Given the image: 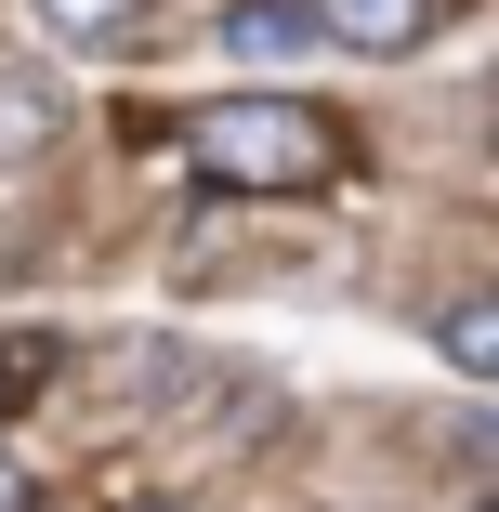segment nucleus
<instances>
[{"instance_id": "7ed1b4c3", "label": "nucleus", "mask_w": 499, "mask_h": 512, "mask_svg": "<svg viewBox=\"0 0 499 512\" xmlns=\"http://www.w3.org/2000/svg\"><path fill=\"white\" fill-rule=\"evenodd\" d=\"M303 40H316L303 0H237V14H224V53H237V66H289Z\"/></svg>"}, {"instance_id": "f257e3e1", "label": "nucleus", "mask_w": 499, "mask_h": 512, "mask_svg": "<svg viewBox=\"0 0 499 512\" xmlns=\"http://www.w3.org/2000/svg\"><path fill=\"white\" fill-rule=\"evenodd\" d=\"M184 158H197V184H224V197H316L342 171V132L316 106H289V92H224V106L184 119Z\"/></svg>"}, {"instance_id": "1a4fd4ad", "label": "nucleus", "mask_w": 499, "mask_h": 512, "mask_svg": "<svg viewBox=\"0 0 499 512\" xmlns=\"http://www.w3.org/2000/svg\"><path fill=\"white\" fill-rule=\"evenodd\" d=\"M119 512H184V499H119Z\"/></svg>"}, {"instance_id": "6e6552de", "label": "nucleus", "mask_w": 499, "mask_h": 512, "mask_svg": "<svg viewBox=\"0 0 499 512\" xmlns=\"http://www.w3.org/2000/svg\"><path fill=\"white\" fill-rule=\"evenodd\" d=\"M0 512H27V473H14V460H0Z\"/></svg>"}, {"instance_id": "20e7f679", "label": "nucleus", "mask_w": 499, "mask_h": 512, "mask_svg": "<svg viewBox=\"0 0 499 512\" xmlns=\"http://www.w3.org/2000/svg\"><path fill=\"white\" fill-rule=\"evenodd\" d=\"M434 342H447V368H460V381H499V302H486V289H460L447 316H434Z\"/></svg>"}, {"instance_id": "39448f33", "label": "nucleus", "mask_w": 499, "mask_h": 512, "mask_svg": "<svg viewBox=\"0 0 499 512\" xmlns=\"http://www.w3.org/2000/svg\"><path fill=\"white\" fill-rule=\"evenodd\" d=\"M40 27L79 53H119V40H145V0H40Z\"/></svg>"}, {"instance_id": "f03ea898", "label": "nucleus", "mask_w": 499, "mask_h": 512, "mask_svg": "<svg viewBox=\"0 0 499 512\" xmlns=\"http://www.w3.org/2000/svg\"><path fill=\"white\" fill-rule=\"evenodd\" d=\"M303 14H316L329 40H355V53H408V40L434 27V0H303Z\"/></svg>"}, {"instance_id": "0eeeda50", "label": "nucleus", "mask_w": 499, "mask_h": 512, "mask_svg": "<svg viewBox=\"0 0 499 512\" xmlns=\"http://www.w3.org/2000/svg\"><path fill=\"white\" fill-rule=\"evenodd\" d=\"M27 381H53V329H14V342H0V407H27Z\"/></svg>"}, {"instance_id": "423d86ee", "label": "nucleus", "mask_w": 499, "mask_h": 512, "mask_svg": "<svg viewBox=\"0 0 499 512\" xmlns=\"http://www.w3.org/2000/svg\"><path fill=\"white\" fill-rule=\"evenodd\" d=\"M53 132H66V106H53V92H40V79H0V171H27Z\"/></svg>"}]
</instances>
